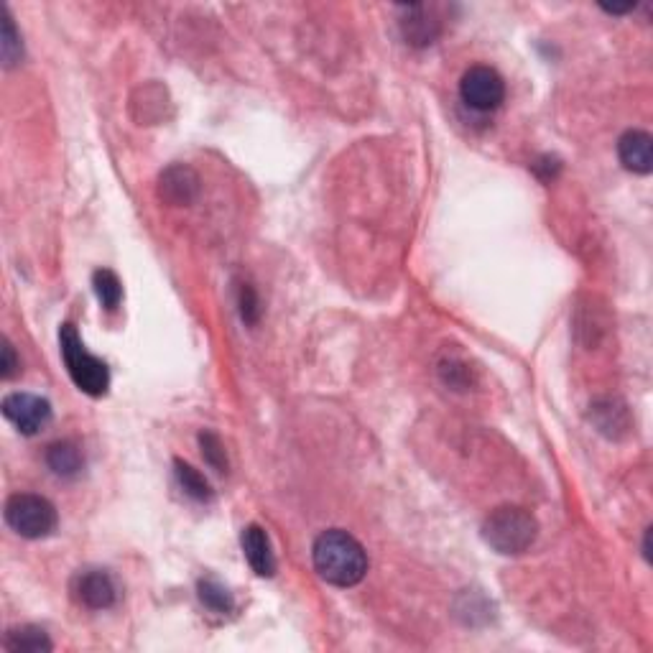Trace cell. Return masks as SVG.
<instances>
[{
  "mask_svg": "<svg viewBox=\"0 0 653 653\" xmlns=\"http://www.w3.org/2000/svg\"><path fill=\"white\" fill-rule=\"evenodd\" d=\"M539 534V523L529 511L518 506H500L483 521V539L503 557H518L529 551Z\"/></svg>",
  "mask_w": 653,
  "mask_h": 653,
  "instance_id": "2",
  "label": "cell"
},
{
  "mask_svg": "<svg viewBox=\"0 0 653 653\" xmlns=\"http://www.w3.org/2000/svg\"><path fill=\"white\" fill-rule=\"evenodd\" d=\"M199 194V174L187 164H174L161 171L159 197L169 205H192Z\"/></svg>",
  "mask_w": 653,
  "mask_h": 653,
  "instance_id": "8",
  "label": "cell"
},
{
  "mask_svg": "<svg viewBox=\"0 0 653 653\" xmlns=\"http://www.w3.org/2000/svg\"><path fill=\"white\" fill-rule=\"evenodd\" d=\"M174 472H177L179 485H182V490L189 495V498L199 500V503H207V500H212L210 483H207L205 475H202L199 470H194L189 462L174 460Z\"/></svg>",
  "mask_w": 653,
  "mask_h": 653,
  "instance_id": "14",
  "label": "cell"
},
{
  "mask_svg": "<svg viewBox=\"0 0 653 653\" xmlns=\"http://www.w3.org/2000/svg\"><path fill=\"white\" fill-rule=\"evenodd\" d=\"M618 159L633 174H651L653 169V138L646 131H625L618 141Z\"/></svg>",
  "mask_w": 653,
  "mask_h": 653,
  "instance_id": "9",
  "label": "cell"
},
{
  "mask_svg": "<svg viewBox=\"0 0 653 653\" xmlns=\"http://www.w3.org/2000/svg\"><path fill=\"white\" fill-rule=\"evenodd\" d=\"M6 523L23 539H46L57 529V508L41 495L16 493L6 503Z\"/></svg>",
  "mask_w": 653,
  "mask_h": 653,
  "instance_id": "4",
  "label": "cell"
},
{
  "mask_svg": "<svg viewBox=\"0 0 653 653\" xmlns=\"http://www.w3.org/2000/svg\"><path fill=\"white\" fill-rule=\"evenodd\" d=\"M199 447H202V457L207 465L217 472H228V457H225V447H222L220 437L212 432L199 434Z\"/></svg>",
  "mask_w": 653,
  "mask_h": 653,
  "instance_id": "18",
  "label": "cell"
},
{
  "mask_svg": "<svg viewBox=\"0 0 653 653\" xmlns=\"http://www.w3.org/2000/svg\"><path fill=\"white\" fill-rule=\"evenodd\" d=\"M0 52H3V62H6V67H13V64H18V59L23 57L21 36H18L16 26H13V18L8 11H3V36H0Z\"/></svg>",
  "mask_w": 653,
  "mask_h": 653,
  "instance_id": "17",
  "label": "cell"
},
{
  "mask_svg": "<svg viewBox=\"0 0 653 653\" xmlns=\"http://www.w3.org/2000/svg\"><path fill=\"white\" fill-rule=\"evenodd\" d=\"M197 595H199V600H202V605H205V608H210L212 613H217V615L230 613L235 605L233 595L228 592V587L220 585L217 580H210V577H207V580H199Z\"/></svg>",
  "mask_w": 653,
  "mask_h": 653,
  "instance_id": "16",
  "label": "cell"
},
{
  "mask_svg": "<svg viewBox=\"0 0 653 653\" xmlns=\"http://www.w3.org/2000/svg\"><path fill=\"white\" fill-rule=\"evenodd\" d=\"M314 569L327 585L355 587L368 574V554L353 534L330 529L317 536L312 546Z\"/></svg>",
  "mask_w": 653,
  "mask_h": 653,
  "instance_id": "1",
  "label": "cell"
},
{
  "mask_svg": "<svg viewBox=\"0 0 653 653\" xmlns=\"http://www.w3.org/2000/svg\"><path fill=\"white\" fill-rule=\"evenodd\" d=\"M602 11H608V13H615V16H620V13L636 11V3H628V6H602Z\"/></svg>",
  "mask_w": 653,
  "mask_h": 653,
  "instance_id": "21",
  "label": "cell"
},
{
  "mask_svg": "<svg viewBox=\"0 0 653 653\" xmlns=\"http://www.w3.org/2000/svg\"><path fill=\"white\" fill-rule=\"evenodd\" d=\"M46 465L52 467L54 475L59 477H77L85 467V455H82L80 444L64 439V442H54L46 449Z\"/></svg>",
  "mask_w": 653,
  "mask_h": 653,
  "instance_id": "12",
  "label": "cell"
},
{
  "mask_svg": "<svg viewBox=\"0 0 653 653\" xmlns=\"http://www.w3.org/2000/svg\"><path fill=\"white\" fill-rule=\"evenodd\" d=\"M3 416L26 437H34L52 421V404L34 393H8L3 398Z\"/></svg>",
  "mask_w": 653,
  "mask_h": 653,
  "instance_id": "6",
  "label": "cell"
},
{
  "mask_svg": "<svg viewBox=\"0 0 653 653\" xmlns=\"http://www.w3.org/2000/svg\"><path fill=\"white\" fill-rule=\"evenodd\" d=\"M92 286H95V294L100 299L108 312H115L120 307V301H123V284L115 276V271L110 268H100V271L92 273Z\"/></svg>",
  "mask_w": 653,
  "mask_h": 653,
  "instance_id": "15",
  "label": "cell"
},
{
  "mask_svg": "<svg viewBox=\"0 0 653 653\" xmlns=\"http://www.w3.org/2000/svg\"><path fill=\"white\" fill-rule=\"evenodd\" d=\"M3 648L11 653H41V651H52V641L46 636L44 628H36V625H23V628H11L6 633V641H3Z\"/></svg>",
  "mask_w": 653,
  "mask_h": 653,
  "instance_id": "13",
  "label": "cell"
},
{
  "mask_svg": "<svg viewBox=\"0 0 653 653\" xmlns=\"http://www.w3.org/2000/svg\"><path fill=\"white\" fill-rule=\"evenodd\" d=\"M240 317L245 324H256L261 319V304H258L256 289L250 284L240 286Z\"/></svg>",
  "mask_w": 653,
  "mask_h": 653,
  "instance_id": "19",
  "label": "cell"
},
{
  "mask_svg": "<svg viewBox=\"0 0 653 653\" xmlns=\"http://www.w3.org/2000/svg\"><path fill=\"white\" fill-rule=\"evenodd\" d=\"M74 597L90 610H108L118 600V585L105 569H87L74 577Z\"/></svg>",
  "mask_w": 653,
  "mask_h": 653,
  "instance_id": "7",
  "label": "cell"
},
{
  "mask_svg": "<svg viewBox=\"0 0 653 653\" xmlns=\"http://www.w3.org/2000/svg\"><path fill=\"white\" fill-rule=\"evenodd\" d=\"M0 353H3V360H0V375L3 378H11L13 373H16L18 368V360H16V353H13V345L8 340H3V347H0Z\"/></svg>",
  "mask_w": 653,
  "mask_h": 653,
  "instance_id": "20",
  "label": "cell"
},
{
  "mask_svg": "<svg viewBox=\"0 0 653 653\" xmlns=\"http://www.w3.org/2000/svg\"><path fill=\"white\" fill-rule=\"evenodd\" d=\"M460 97L467 108L477 110V113H490V110H498L506 100V82H503L498 69L477 64L462 74Z\"/></svg>",
  "mask_w": 653,
  "mask_h": 653,
  "instance_id": "5",
  "label": "cell"
},
{
  "mask_svg": "<svg viewBox=\"0 0 653 653\" xmlns=\"http://www.w3.org/2000/svg\"><path fill=\"white\" fill-rule=\"evenodd\" d=\"M240 544H243V554L248 559L250 569L258 577H273L276 574V554H273L271 539L258 523H250L248 529L243 531Z\"/></svg>",
  "mask_w": 653,
  "mask_h": 653,
  "instance_id": "10",
  "label": "cell"
},
{
  "mask_svg": "<svg viewBox=\"0 0 653 653\" xmlns=\"http://www.w3.org/2000/svg\"><path fill=\"white\" fill-rule=\"evenodd\" d=\"M59 345H62L64 363H67V373L72 383L80 388L82 393L92 398H100L108 393L110 388V370L100 358L87 353V347L82 345L80 335L72 324H64L59 332Z\"/></svg>",
  "mask_w": 653,
  "mask_h": 653,
  "instance_id": "3",
  "label": "cell"
},
{
  "mask_svg": "<svg viewBox=\"0 0 653 653\" xmlns=\"http://www.w3.org/2000/svg\"><path fill=\"white\" fill-rule=\"evenodd\" d=\"M406 18L401 21V31H404V39L409 41L411 46H429L434 44L439 34H442V23L429 13L426 6H409L404 8Z\"/></svg>",
  "mask_w": 653,
  "mask_h": 653,
  "instance_id": "11",
  "label": "cell"
}]
</instances>
